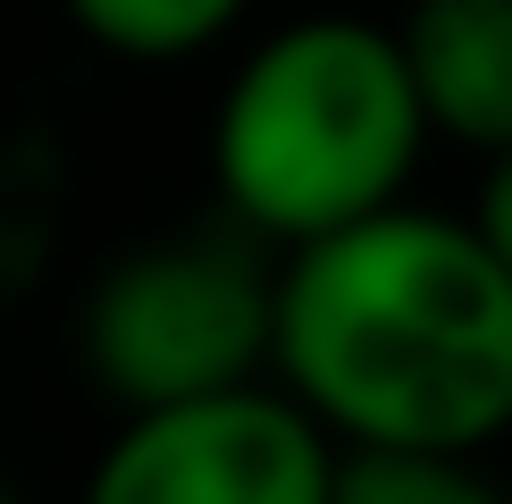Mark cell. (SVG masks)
Segmentation results:
<instances>
[{
    "mask_svg": "<svg viewBox=\"0 0 512 504\" xmlns=\"http://www.w3.org/2000/svg\"><path fill=\"white\" fill-rule=\"evenodd\" d=\"M269 353L294 404L353 446L479 454L512 429V269L471 219L387 202L294 244Z\"/></svg>",
    "mask_w": 512,
    "mask_h": 504,
    "instance_id": "cell-1",
    "label": "cell"
},
{
    "mask_svg": "<svg viewBox=\"0 0 512 504\" xmlns=\"http://www.w3.org/2000/svg\"><path fill=\"white\" fill-rule=\"evenodd\" d=\"M420 93L370 17H303L236 68L210 126L219 194L261 236L311 244L403 194L420 160Z\"/></svg>",
    "mask_w": 512,
    "mask_h": 504,
    "instance_id": "cell-2",
    "label": "cell"
},
{
    "mask_svg": "<svg viewBox=\"0 0 512 504\" xmlns=\"http://www.w3.org/2000/svg\"><path fill=\"white\" fill-rule=\"evenodd\" d=\"M269 353V278L227 244H152L84 303V362L118 404H194Z\"/></svg>",
    "mask_w": 512,
    "mask_h": 504,
    "instance_id": "cell-3",
    "label": "cell"
},
{
    "mask_svg": "<svg viewBox=\"0 0 512 504\" xmlns=\"http://www.w3.org/2000/svg\"><path fill=\"white\" fill-rule=\"evenodd\" d=\"M328 479L336 454L294 395L219 387L135 412L84 504H328Z\"/></svg>",
    "mask_w": 512,
    "mask_h": 504,
    "instance_id": "cell-4",
    "label": "cell"
},
{
    "mask_svg": "<svg viewBox=\"0 0 512 504\" xmlns=\"http://www.w3.org/2000/svg\"><path fill=\"white\" fill-rule=\"evenodd\" d=\"M420 118L471 152H512V0H412L395 26Z\"/></svg>",
    "mask_w": 512,
    "mask_h": 504,
    "instance_id": "cell-5",
    "label": "cell"
},
{
    "mask_svg": "<svg viewBox=\"0 0 512 504\" xmlns=\"http://www.w3.org/2000/svg\"><path fill=\"white\" fill-rule=\"evenodd\" d=\"M68 17L118 59H194L244 17V0H68Z\"/></svg>",
    "mask_w": 512,
    "mask_h": 504,
    "instance_id": "cell-6",
    "label": "cell"
},
{
    "mask_svg": "<svg viewBox=\"0 0 512 504\" xmlns=\"http://www.w3.org/2000/svg\"><path fill=\"white\" fill-rule=\"evenodd\" d=\"M328 504H504V496L471 471V454L353 446L328 479Z\"/></svg>",
    "mask_w": 512,
    "mask_h": 504,
    "instance_id": "cell-7",
    "label": "cell"
},
{
    "mask_svg": "<svg viewBox=\"0 0 512 504\" xmlns=\"http://www.w3.org/2000/svg\"><path fill=\"white\" fill-rule=\"evenodd\" d=\"M479 236L496 244V261L512 269V152H496V168H487V185H479Z\"/></svg>",
    "mask_w": 512,
    "mask_h": 504,
    "instance_id": "cell-8",
    "label": "cell"
},
{
    "mask_svg": "<svg viewBox=\"0 0 512 504\" xmlns=\"http://www.w3.org/2000/svg\"><path fill=\"white\" fill-rule=\"evenodd\" d=\"M0 504H9V496H0Z\"/></svg>",
    "mask_w": 512,
    "mask_h": 504,
    "instance_id": "cell-9",
    "label": "cell"
}]
</instances>
